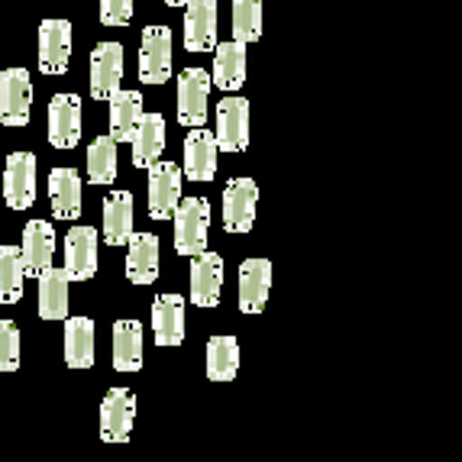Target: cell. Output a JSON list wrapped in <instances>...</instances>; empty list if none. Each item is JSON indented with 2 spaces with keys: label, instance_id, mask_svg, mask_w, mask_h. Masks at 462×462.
<instances>
[{
  "label": "cell",
  "instance_id": "obj_1",
  "mask_svg": "<svg viewBox=\"0 0 462 462\" xmlns=\"http://www.w3.org/2000/svg\"><path fill=\"white\" fill-rule=\"evenodd\" d=\"M175 220V249L181 255L208 253V224L210 204L204 198H185L171 214Z\"/></svg>",
  "mask_w": 462,
  "mask_h": 462
},
{
  "label": "cell",
  "instance_id": "obj_2",
  "mask_svg": "<svg viewBox=\"0 0 462 462\" xmlns=\"http://www.w3.org/2000/svg\"><path fill=\"white\" fill-rule=\"evenodd\" d=\"M171 78V30L169 26H146L139 42V81L143 85H165Z\"/></svg>",
  "mask_w": 462,
  "mask_h": 462
},
{
  "label": "cell",
  "instance_id": "obj_3",
  "mask_svg": "<svg viewBox=\"0 0 462 462\" xmlns=\"http://www.w3.org/2000/svg\"><path fill=\"white\" fill-rule=\"evenodd\" d=\"M71 62V23L62 16H49L39 23V71L65 75Z\"/></svg>",
  "mask_w": 462,
  "mask_h": 462
},
{
  "label": "cell",
  "instance_id": "obj_4",
  "mask_svg": "<svg viewBox=\"0 0 462 462\" xmlns=\"http://www.w3.org/2000/svg\"><path fill=\"white\" fill-rule=\"evenodd\" d=\"M32 110V78L26 69H4L0 75V124L26 126Z\"/></svg>",
  "mask_w": 462,
  "mask_h": 462
},
{
  "label": "cell",
  "instance_id": "obj_5",
  "mask_svg": "<svg viewBox=\"0 0 462 462\" xmlns=\"http://www.w3.org/2000/svg\"><path fill=\"white\" fill-rule=\"evenodd\" d=\"M210 75L204 69H185L178 78V124L204 130L208 120V97H210Z\"/></svg>",
  "mask_w": 462,
  "mask_h": 462
},
{
  "label": "cell",
  "instance_id": "obj_6",
  "mask_svg": "<svg viewBox=\"0 0 462 462\" xmlns=\"http://www.w3.org/2000/svg\"><path fill=\"white\" fill-rule=\"evenodd\" d=\"M217 149L224 152H239L249 146V100L230 94L217 104Z\"/></svg>",
  "mask_w": 462,
  "mask_h": 462
},
{
  "label": "cell",
  "instance_id": "obj_7",
  "mask_svg": "<svg viewBox=\"0 0 462 462\" xmlns=\"http://www.w3.org/2000/svg\"><path fill=\"white\" fill-rule=\"evenodd\" d=\"M65 278L88 282L97 275V230L78 224L65 233Z\"/></svg>",
  "mask_w": 462,
  "mask_h": 462
},
{
  "label": "cell",
  "instance_id": "obj_8",
  "mask_svg": "<svg viewBox=\"0 0 462 462\" xmlns=\"http://www.w3.org/2000/svg\"><path fill=\"white\" fill-rule=\"evenodd\" d=\"M136 417V394L130 388H110L100 404V439L104 443H126Z\"/></svg>",
  "mask_w": 462,
  "mask_h": 462
},
{
  "label": "cell",
  "instance_id": "obj_9",
  "mask_svg": "<svg viewBox=\"0 0 462 462\" xmlns=\"http://www.w3.org/2000/svg\"><path fill=\"white\" fill-rule=\"evenodd\" d=\"M4 200L10 210H26L36 200V155L10 152L4 171Z\"/></svg>",
  "mask_w": 462,
  "mask_h": 462
},
{
  "label": "cell",
  "instance_id": "obj_10",
  "mask_svg": "<svg viewBox=\"0 0 462 462\" xmlns=\"http://www.w3.org/2000/svg\"><path fill=\"white\" fill-rule=\"evenodd\" d=\"M124 81V46L120 42H97L91 52V97L110 100Z\"/></svg>",
  "mask_w": 462,
  "mask_h": 462
},
{
  "label": "cell",
  "instance_id": "obj_11",
  "mask_svg": "<svg viewBox=\"0 0 462 462\" xmlns=\"http://www.w3.org/2000/svg\"><path fill=\"white\" fill-rule=\"evenodd\" d=\"M181 204V165L155 162L149 169V214L155 220H171Z\"/></svg>",
  "mask_w": 462,
  "mask_h": 462
},
{
  "label": "cell",
  "instance_id": "obj_12",
  "mask_svg": "<svg viewBox=\"0 0 462 462\" xmlns=\"http://www.w3.org/2000/svg\"><path fill=\"white\" fill-rule=\"evenodd\" d=\"M81 139V97L55 94L49 100V143L55 149H75Z\"/></svg>",
  "mask_w": 462,
  "mask_h": 462
},
{
  "label": "cell",
  "instance_id": "obj_13",
  "mask_svg": "<svg viewBox=\"0 0 462 462\" xmlns=\"http://www.w3.org/2000/svg\"><path fill=\"white\" fill-rule=\"evenodd\" d=\"M255 200L259 188L253 178H233L224 188V230L226 233H249L255 220Z\"/></svg>",
  "mask_w": 462,
  "mask_h": 462
},
{
  "label": "cell",
  "instance_id": "obj_14",
  "mask_svg": "<svg viewBox=\"0 0 462 462\" xmlns=\"http://www.w3.org/2000/svg\"><path fill=\"white\" fill-rule=\"evenodd\" d=\"M185 49L188 52H210V49H217V0H188Z\"/></svg>",
  "mask_w": 462,
  "mask_h": 462
},
{
  "label": "cell",
  "instance_id": "obj_15",
  "mask_svg": "<svg viewBox=\"0 0 462 462\" xmlns=\"http://www.w3.org/2000/svg\"><path fill=\"white\" fill-rule=\"evenodd\" d=\"M272 288L269 259H246L239 265V310L243 314H263Z\"/></svg>",
  "mask_w": 462,
  "mask_h": 462
},
{
  "label": "cell",
  "instance_id": "obj_16",
  "mask_svg": "<svg viewBox=\"0 0 462 462\" xmlns=\"http://www.w3.org/2000/svg\"><path fill=\"white\" fill-rule=\"evenodd\" d=\"M220 288H224V259L217 253L194 255L191 304H198V308H214V304H220Z\"/></svg>",
  "mask_w": 462,
  "mask_h": 462
},
{
  "label": "cell",
  "instance_id": "obj_17",
  "mask_svg": "<svg viewBox=\"0 0 462 462\" xmlns=\"http://www.w3.org/2000/svg\"><path fill=\"white\" fill-rule=\"evenodd\" d=\"M55 255V230L49 220H30L23 230V246H20V259H23L26 275H42L52 269Z\"/></svg>",
  "mask_w": 462,
  "mask_h": 462
},
{
  "label": "cell",
  "instance_id": "obj_18",
  "mask_svg": "<svg viewBox=\"0 0 462 462\" xmlns=\"http://www.w3.org/2000/svg\"><path fill=\"white\" fill-rule=\"evenodd\" d=\"M152 330L159 346H181L185 339V298L159 294L152 300Z\"/></svg>",
  "mask_w": 462,
  "mask_h": 462
},
{
  "label": "cell",
  "instance_id": "obj_19",
  "mask_svg": "<svg viewBox=\"0 0 462 462\" xmlns=\"http://www.w3.org/2000/svg\"><path fill=\"white\" fill-rule=\"evenodd\" d=\"M126 253V278L133 285H152L159 278V236L155 233H133Z\"/></svg>",
  "mask_w": 462,
  "mask_h": 462
},
{
  "label": "cell",
  "instance_id": "obj_20",
  "mask_svg": "<svg viewBox=\"0 0 462 462\" xmlns=\"http://www.w3.org/2000/svg\"><path fill=\"white\" fill-rule=\"evenodd\" d=\"M130 143H133V165H136V169H152L165 149V116L143 114Z\"/></svg>",
  "mask_w": 462,
  "mask_h": 462
},
{
  "label": "cell",
  "instance_id": "obj_21",
  "mask_svg": "<svg viewBox=\"0 0 462 462\" xmlns=\"http://www.w3.org/2000/svg\"><path fill=\"white\" fill-rule=\"evenodd\" d=\"M243 81H246V46H239V42H217L210 85H217L220 91H239Z\"/></svg>",
  "mask_w": 462,
  "mask_h": 462
},
{
  "label": "cell",
  "instance_id": "obj_22",
  "mask_svg": "<svg viewBox=\"0 0 462 462\" xmlns=\"http://www.w3.org/2000/svg\"><path fill=\"white\" fill-rule=\"evenodd\" d=\"M191 181H210L217 175V139L210 130H191L185 139V169Z\"/></svg>",
  "mask_w": 462,
  "mask_h": 462
},
{
  "label": "cell",
  "instance_id": "obj_23",
  "mask_svg": "<svg viewBox=\"0 0 462 462\" xmlns=\"http://www.w3.org/2000/svg\"><path fill=\"white\" fill-rule=\"evenodd\" d=\"M49 194H52V214L59 220H78L81 217V175L75 169H52Z\"/></svg>",
  "mask_w": 462,
  "mask_h": 462
},
{
  "label": "cell",
  "instance_id": "obj_24",
  "mask_svg": "<svg viewBox=\"0 0 462 462\" xmlns=\"http://www.w3.org/2000/svg\"><path fill=\"white\" fill-rule=\"evenodd\" d=\"M133 236V194L114 191L104 198V243L107 246H126Z\"/></svg>",
  "mask_w": 462,
  "mask_h": 462
},
{
  "label": "cell",
  "instance_id": "obj_25",
  "mask_svg": "<svg viewBox=\"0 0 462 462\" xmlns=\"http://www.w3.org/2000/svg\"><path fill=\"white\" fill-rule=\"evenodd\" d=\"M143 114H146V110H143V94L124 91V88H120V91L110 97V139H114V143H130Z\"/></svg>",
  "mask_w": 462,
  "mask_h": 462
},
{
  "label": "cell",
  "instance_id": "obj_26",
  "mask_svg": "<svg viewBox=\"0 0 462 462\" xmlns=\"http://www.w3.org/2000/svg\"><path fill=\"white\" fill-rule=\"evenodd\" d=\"M65 365L69 369H91L94 365V320L88 317L65 320Z\"/></svg>",
  "mask_w": 462,
  "mask_h": 462
},
{
  "label": "cell",
  "instance_id": "obj_27",
  "mask_svg": "<svg viewBox=\"0 0 462 462\" xmlns=\"http://www.w3.org/2000/svg\"><path fill=\"white\" fill-rule=\"evenodd\" d=\"M114 369H143V327H139V320H116L114 324Z\"/></svg>",
  "mask_w": 462,
  "mask_h": 462
},
{
  "label": "cell",
  "instance_id": "obj_28",
  "mask_svg": "<svg viewBox=\"0 0 462 462\" xmlns=\"http://www.w3.org/2000/svg\"><path fill=\"white\" fill-rule=\"evenodd\" d=\"M39 317L42 320L69 317V278L62 269H46L39 275Z\"/></svg>",
  "mask_w": 462,
  "mask_h": 462
},
{
  "label": "cell",
  "instance_id": "obj_29",
  "mask_svg": "<svg viewBox=\"0 0 462 462\" xmlns=\"http://www.w3.org/2000/svg\"><path fill=\"white\" fill-rule=\"evenodd\" d=\"M239 372L236 337H210L208 343V378L210 382H233Z\"/></svg>",
  "mask_w": 462,
  "mask_h": 462
},
{
  "label": "cell",
  "instance_id": "obj_30",
  "mask_svg": "<svg viewBox=\"0 0 462 462\" xmlns=\"http://www.w3.org/2000/svg\"><path fill=\"white\" fill-rule=\"evenodd\" d=\"M116 178V143L110 136H97L88 146V181L91 185H114Z\"/></svg>",
  "mask_w": 462,
  "mask_h": 462
},
{
  "label": "cell",
  "instance_id": "obj_31",
  "mask_svg": "<svg viewBox=\"0 0 462 462\" xmlns=\"http://www.w3.org/2000/svg\"><path fill=\"white\" fill-rule=\"evenodd\" d=\"M23 259L16 246H0V304H16L23 298Z\"/></svg>",
  "mask_w": 462,
  "mask_h": 462
},
{
  "label": "cell",
  "instance_id": "obj_32",
  "mask_svg": "<svg viewBox=\"0 0 462 462\" xmlns=\"http://www.w3.org/2000/svg\"><path fill=\"white\" fill-rule=\"evenodd\" d=\"M263 36V0H233V42L246 46Z\"/></svg>",
  "mask_w": 462,
  "mask_h": 462
},
{
  "label": "cell",
  "instance_id": "obj_33",
  "mask_svg": "<svg viewBox=\"0 0 462 462\" xmlns=\"http://www.w3.org/2000/svg\"><path fill=\"white\" fill-rule=\"evenodd\" d=\"M20 369V330L14 320H0V372Z\"/></svg>",
  "mask_w": 462,
  "mask_h": 462
},
{
  "label": "cell",
  "instance_id": "obj_34",
  "mask_svg": "<svg viewBox=\"0 0 462 462\" xmlns=\"http://www.w3.org/2000/svg\"><path fill=\"white\" fill-rule=\"evenodd\" d=\"M133 16V0H100V23L126 26Z\"/></svg>",
  "mask_w": 462,
  "mask_h": 462
},
{
  "label": "cell",
  "instance_id": "obj_35",
  "mask_svg": "<svg viewBox=\"0 0 462 462\" xmlns=\"http://www.w3.org/2000/svg\"><path fill=\"white\" fill-rule=\"evenodd\" d=\"M169 7H188V0H165Z\"/></svg>",
  "mask_w": 462,
  "mask_h": 462
}]
</instances>
